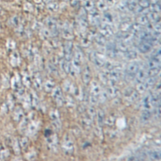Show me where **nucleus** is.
Returning <instances> with one entry per match:
<instances>
[{
  "label": "nucleus",
  "instance_id": "f257e3e1",
  "mask_svg": "<svg viewBox=\"0 0 161 161\" xmlns=\"http://www.w3.org/2000/svg\"><path fill=\"white\" fill-rule=\"evenodd\" d=\"M45 25L50 36H57L58 34V26L57 20L52 17H48L45 20Z\"/></svg>",
  "mask_w": 161,
  "mask_h": 161
},
{
  "label": "nucleus",
  "instance_id": "f03ea898",
  "mask_svg": "<svg viewBox=\"0 0 161 161\" xmlns=\"http://www.w3.org/2000/svg\"><path fill=\"white\" fill-rule=\"evenodd\" d=\"M46 136H47V142L50 149L53 152L57 151L58 140V137L56 135H55V134L50 133L48 134V136L46 135Z\"/></svg>",
  "mask_w": 161,
  "mask_h": 161
},
{
  "label": "nucleus",
  "instance_id": "7ed1b4c3",
  "mask_svg": "<svg viewBox=\"0 0 161 161\" xmlns=\"http://www.w3.org/2000/svg\"><path fill=\"white\" fill-rule=\"evenodd\" d=\"M62 147L64 152L66 154H71L73 152L74 150L73 142L72 141L71 137L68 135L65 136L62 142Z\"/></svg>",
  "mask_w": 161,
  "mask_h": 161
},
{
  "label": "nucleus",
  "instance_id": "20e7f679",
  "mask_svg": "<svg viewBox=\"0 0 161 161\" xmlns=\"http://www.w3.org/2000/svg\"><path fill=\"white\" fill-rule=\"evenodd\" d=\"M50 117L52 120L53 127L56 130H59L61 128V122L58 112L56 110H53L50 113Z\"/></svg>",
  "mask_w": 161,
  "mask_h": 161
},
{
  "label": "nucleus",
  "instance_id": "39448f33",
  "mask_svg": "<svg viewBox=\"0 0 161 161\" xmlns=\"http://www.w3.org/2000/svg\"><path fill=\"white\" fill-rule=\"evenodd\" d=\"M52 96L53 99L55 100L57 104L59 106H61L64 103V98L62 93L61 89L58 86L55 88H53L52 92Z\"/></svg>",
  "mask_w": 161,
  "mask_h": 161
},
{
  "label": "nucleus",
  "instance_id": "423d86ee",
  "mask_svg": "<svg viewBox=\"0 0 161 161\" xmlns=\"http://www.w3.org/2000/svg\"><path fill=\"white\" fill-rule=\"evenodd\" d=\"M139 70V66L136 62H132L128 65L126 72V76L129 77L136 76V74Z\"/></svg>",
  "mask_w": 161,
  "mask_h": 161
},
{
  "label": "nucleus",
  "instance_id": "0eeeda50",
  "mask_svg": "<svg viewBox=\"0 0 161 161\" xmlns=\"http://www.w3.org/2000/svg\"><path fill=\"white\" fill-rule=\"evenodd\" d=\"M99 32L101 35L104 36L105 37H110L113 34L112 29L109 24L103 23L99 26Z\"/></svg>",
  "mask_w": 161,
  "mask_h": 161
},
{
  "label": "nucleus",
  "instance_id": "6e6552de",
  "mask_svg": "<svg viewBox=\"0 0 161 161\" xmlns=\"http://www.w3.org/2000/svg\"><path fill=\"white\" fill-rule=\"evenodd\" d=\"M64 52L65 59L69 61L72 58V43L71 41H67L65 43Z\"/></svg>",
  "mask_w": 161,
  "mask_h": 161
},
{
  "label": "nucleus",
  "instance_id": "1a4fd4ad",
  "mask_svg": "<svg viewBox=\"0 0 161 161\" xmlns=\"http://www.w3.org/2000/svg\"><path fill=\"white\" fill-rule=\"evenodd\" d=\"M152 48V42L150 40H144L139 45L140 52L142 53H147Z\"/></svg>",
  "mask_w": 161,
  "mask_h": 161
},
{
  "label": "nucleus",
  "instance_id": "9d476101",
  "mask_svg": "<svg viewBox=\"0 0 161 161\" xmlns=\"http://www.w3.org/2000/svg\"><path fill=\"white\" fill-rule=\"evenodd\" d=\"M39 128V123L35 121H32L27 127V134L29 136H33L36 133Z\"/></svg>",
  "mask_w": 161,
  "mask_h": 161
},
{
  "label": "nucleus",
  "instance_id": "9b49d317",
  "mask_svg": "<svg viewBox=\"0 0 161 161\" xmlns=\"http://www.w3.org/2000/svg\"><path fill=\"white\" fill-rule=\"evenodd\" d=\"M100 92H101V90H100V87H99L98 83L96 81V80H94V81H93L91 83V95L90 96H96V97L99 98Z\"/></svg>",
  "mask_w": 161,
  "mask_h": 161
},
{
  "label": "nucleus",
  "instance_id": "f8f14e48",
  "mask_svg": "<svg viewBox=\"0 0 161 161\" xmlns=\"http://www.w3.org/2000/svg\"><path fill=\"white\" fill-rule=\"evenodd\" d=\"M91 74L90 67L88 66H86L83 73V80L84 83L86 85H88L91 81Z\"/></svg>",
  "mask_w": 161,
  "mask_h": 161
},
{
  "label": "nucleus",
  "instance_id": "ddd939ff",
  "mask_svg": "<svg viewBox=\"0 0 161 161\" xmlns=\"http://www.w3.org/2000/svg\"><path fill=\"white\" fill-rule=\"evenodd\" d=\"M147 77H148L147 72V71H144V70H140V71L139 70V71L136 75V79L138 83H141L144 82Z\"/></svg>",
  "mask_w": 161,
  "mask_h": 161
},
{
  "label": "nucleus",
  "instance_id": "4468645a",
  "mask_svg": "<svg viewBox=\"0 0 161 161\" xmlns=\"http://www.w3.org/2000/svg\"><path fill=\"white\" fill-rule=\"evenodd\" d=\"M33 80L34 83L35 85V87L38 90H40L42 88V78L39 72H35L33 76Z\"/></svg>",
  "mask_w": 161,
  "mask_h": 161
},
{
  "label": "nucleus",
  "instance_id": "2eb2a0df",
  "mask_svg": "<svg viewBox=\"0 0 161 161\" xmlns=\"http://www.w3.org/2000/svg\"><path fill=\"white\" fill-rule=\"evenodd\" d=\"M62 35L65 39L67 40H71L73 39L74 35L72 32L68 25L64 26V27L62 29Z\"/></svg>",
  "mask_w": 161,
  "mask_h": 161
},
{
  "label": "nucleus",
  "instance_id": "dca6fc26",
  "mask_svg": "<svg viewBox=\"0 0 161 161\" xmlns=\"http://www.w3.org/2000/svg\"><path fill=\"white\" fill-rule=\"evenodd\" d=\"M137 93L133 90L129 89L128 91H126L125 96L127 100L130 101H133L137 98Z\"/></svg>",
  "mask_w": 161,
  "mask_h": 161
},
{
  "label": "nucleus",
  "instance_id": "f3484780",
  "mask_svg": "<svg viewBox=\"0 0 161 161\" xmlns=\"http://www.w3.org/2000/svg\"><path fill=\"white\" fill-rule=\"evenodd\" d=\"M91 59L92 61L96 66H98L99 67H101L104 65V61L101 58H100L99 56H98L96 52L92 53V54L91 56Z\"/></svg>",
  "mask_w": 161,
  "mask_h": 161
},
{
  "label": "nucleus",
  "instance_id": "a211bd4d",
  "mask_svg": "<svg viewBox=\"0 0 161 161\" xmlns=\"http://www.w3.org/2000/svg\"><path fill=\"white\" fill-rule=\"evenodd\" d=\"M23 117V112L20 107H16L13 113V119L16 122H20Z\"/></svg>",
  "mask_w": 161,
  "mask_h": 161
},
{
  "label": "nucleus",
  "instance_id": "6ab92c4d",
  "mask_svg": "<svg viewBox=\"0 0 161 161\" xmlns=\"http://www.w3.org/2000/svg\"><path fill=\"white\" fill-rule=\"evenodd\" d=\"M11 63L14 67L18 66L20 64V57L16 51H15L11 56Z\"/></svg>",
  "mask_w": 161,
  "mask_h": 161
},
{
  "label": "nucleus",
  "instance_id": "aec40b11",
  "mask_svg": "<svg viewBox=\"0 0 161 161\" xmlns=\"http://www.w3.org/2000/svg\"><path fill=\"white\" fill-rule=\"evenodd\" d=\"M97 7L100 11L105 12L108 9V4L105 0H98L97 2Z\"/></svg>",
  "mask_w": 161,
  "mask_h": 161
},
{
  "label": "nucleus",
  "instance_id": "412c9836",
  "mask_svg": "<svg viewBox=\"0 0 161 161\" xmlns=\"http://www.w3.org/2000/svg\"><path fill=\"white\" fill-rule=\"evenodd\" d=\"M153 106L152 103V99H151V95L147 96L145 98V99L143 100V106L144 107L145 110H150Z\"/></svg>",
  "mask_w": 161,
  "mask_h": 161
},
{
  "label": "nucleus",
  "instance_id": "4be33fe9",
  "mask_svg": "<svg viewBox=\"0 0 161 161\" xmlns=\"http://www.w3.org/2000/svg\"><path fill=\"white\" fill-rule=\"evenodd\" d=\"M85 8L90 13L96 11L95 9L94 3L91 1V0H87L86 3L85 4Z\"/></svg>",
  "mask_w": 161,
  "mask_h": 161
},
{
  "label": "nucleus",
  "instance_id": "5701e85b",
  "mask_svg": "<svg viewBox=\"0 0 161 161\" xmlns=\"http://www.w3.org/2000/svg\"><path fill=\"white\" fill-rule=\"evenodd\" d=\"M99 14L97 13V12H94L90 13V21L92 25H96L99 22Z\"/></svg>",
  "mask_w": 161,
  "mask_h": 161
},
{
  "label": "nucleus",
  "instance_id": "b1692460",
  "mask_svg": "<svg viewBox=\"0 0 161 161\" xmlns=\"http://www.w3.org/2000/svg\"><path fill=\"white\" fill-rule=\"evenodd\" d=\"M149 21H152L153 23H155V22H157L159 21V20L160 19V17L158 15L157 13H155V12H150L147 15Z\"/></svg>",
  "mask_w": 161,
  "mask_h": 161
},
{
  "label": "nucleus",
  "instance_id": "393cba45",
  "mask_svg": "<svg viewBox=\"0 0 161 161\" xmlns=\"http://www.w3.org/2000/svg\"><path fill=\"white\" fill-rule=\"evenodd\" d=\"M120 76V72L118 69H113L110 72V79L112 81H117Z\"/></svg>",
  "mask_w": 161,
  "mask_h": 161
},
{
  "label": "nucleus",
  "instance_id": "a878e982",
  "mask_svg": "<svg viewBox=\"0 0 161 161\" xmlns=\"http://www.w3.org/2000/svg\"><path fill=\"white\" fill-rule=\"evenodd\" d=\"M160 71V69L159 67H155L152 68H150L149 70L147 71L148 77H154L157 76Z\"/></svg>",
  "mask_w": 161,
  "mask_h": 161
},
{
  "label": "nucleus",
  "instance_id": "bb28decb",
  "mask_svg": "<svg viewBox=\"0 0 161 161\" xmlns=\"http://www.w3.org/2000/svg\"><path fill=\"white\" fill-rule=\"evenodd\" d=\"M54 83H53V81H52V80H47L44 85L45 90L47 92L52 91L53 90V88H54Z\"/></svg>",
  "mask_w": 161,
  "mask_h": 161
},
{
  "label": "nucleus",
  "instance_id": "cd10ccee",
  "mask_svg": "<svg viewBox=\"0 0 161 161\" xmlns=\"http://www.w3.org/2000/svg\"><path fill=\"white\" fill-rule=\"evenodd\" d=\"M61 65H62V69L67 73H69L71 71V64L69 63V61H67V60H64V61H62V63H61Z\"/></svg>",
  "mask_w": 161,
  "mask_h": 161
},
{
  "label": "nucleus",
  "instance_id": "c85d7f7f",
  "mask_svg": "<svg viewBox=\"0 0 161 161\" xmlns=\"http://www.w3.org/2000/svg\"><path fill=\"white\" fill-rule=\"evenodd\" d=\"M119 93V91L115 87H111L108 89V91H107V94L111 98H115L117 96L118 94Z\"/></svg>",
  "mask_w": 161,
  "mask_h": 161
},
{
  "label": "nucleus",
  "instance_id": "c756f323",
  "mask_svg": "<svg viewBox=\"0 0 161 161\" xmlns=\"http://www.w3.org/2000/svg\"><path fill=\"white\" fill-rule=\"evenodd\" d=\"M131 26H132V25L130 22L125 21L121 24L120 29L123 32H127V31L131 30Z\"/></svg>",
  "mask_w": 161,
  "mask_h": 161
},
{
  "label": "nucleus",
  "instance_id": "7c9ffc66",
  "mask_svg": "<svg viewBox=\"0 0 161 161\" xmlns=\"http://www.w3.org/2000/svg\"><path fill=\"white\" fill-rule=\"evenodd\" d=\"M47 8L50 12H57L59 10V4L56 3V2H51V3H49L48 4Z\"/></svg>",
  "mask_w": 161,
  "mask_h": 161
},
{
  "label": "nucleus",
  "instance_id": "2f4dec72",
  "mask_svg": "<svg viewBox=\"0 0 161 161\" xmlns=\"http://www.w3.org/2000/svg\"><path fill=\"white\" fill-rule=\"evenodd\" d=\"M137 23L140 25H147L149 23V20L147 16L142 15L137 18Z\"/></svg>",
  "mask_w": 161,
  "mask_h": 161
},
{
  "label": "nucleus",
  "instance_id": "473e14b6",
  "mask_svg": "<svg viewBox=\"0 0 161 161\" xmlns=\"http://www.w3.org/2000/svg\"><path fill=\"white\" fill-rule=\"evenodd\" d=\"M103 20L105 23L110 24L113 22V16L110 13H106L103 16Z\"/></svg>",
  "mask_w": 161,
  "mask_h": 161
},
{
  "label": "nucleus",
  "instance_id": "72a5a7b5",
  "mask_svg": "<svg viewBox=\"0 0 161 161\" xmlns=\"http://www.w3.org/2000/svg\"><path fill=\"white\" fill-rule=\"evenodd\" d=\"M151 117V112L150 110H145L144 112L142 115V121L144 122H147Z\"/></svg>",
  "mask_w": 161,
  "mask_h": 161
},
{
  "label": "nucleus",
  "instance_id": "f704fd0d",
  "mask_svg": "<svg viewBox=\"0 0 161 161\" xmlns=\"http://www.w3.org/2000/svg\"><path fill=\"white\" fill-rule=\"evenodd\" d=\"M128 9H129L130 10L133 11L136 10L137 8V4L136 2V1H133V0H130V1L128 2V3H126Z\"/></svg>",
  "mask_w": 161,
  "mask_h": 161
},
{
  "label": "nucleus",
  "instance_id": "c9c22d12",
  "mask_svg": "<svg viewBox=\"0 0 161 161\" xmlns=\"http://www.w3.org/2000/svg\"><path fill=\"white\" fill-rule=\"evenodd\" d=\"M139 5L142 8H147L150 7V2H149V0H139Z\"/></svg>",
  "mask_w": 161,
  "mask_h": 161
},
{
  "label": "nucleus",
  "instance_id": "e433bc0d",
  "mask_svg": "<svg viewBox=\"0 0 161 161\" xmlns=\"http://www.w3.org/2000/svg\"><path fill=\"white\" fill-rule=\"evenodd\" d=\"M95 40L96 41V42L100 45H104L106 42V40L104 36H103V35L100 34V35H98L96 38Z\"/></svg>",
  "mask_w": 161,
  "mask_h": 161
},
{
  "label": "nucleus",
  "instance_id": "4c0bfd02",
  "mask_svg": "<svg viewBox=\"0 0 161 161\" xmlns=\"http://www.w3.org/2000/svg\"><path fill=\"white\" fill-rule=\"evenodd\" d=\"M150 6V10L153 12L159 13L161 10V6L157 3H154Z\"/></svg>",
  "mask_w": 161,
  "mask_h": 161
},
{
  "label": "nucleus",
  "instance_id": "58836bf2",
  "mask_svg": "<svg viewBox=\"0 0 161 161\" xmlns=\"http://www.w3.org/2000/svg\"><path fill=\"white\" fill-rule=\"evenodd\" d=\"M104 118V113L103 110H99L98 112V122L99 124L101 125L103 123Z\"/></svg>",
  "mask_w": 161,
  "mask_h": 161
},
{
  "label": "nucleus",
  "instance_id": "ea45409f",
  "mask_svg": "<svg viewBox=\"0 0 161 161\" xmlns=\"http://www.w3.org/2000/svg\"><path fill=\"white\" fill-rule=\"evenodd\" d=\"M9 155V152L8 150L6 149H0V160H4L6 159Z\"/></svg>",
  "mask_w": 161,
  "mask_h": 161
},
{
  "label": "nucleus",
  "instance_id": "a19ab883",
  "mask_svg": "<svg viewBox=\"0 0 161 161\" xmlns=\"http://www.w3.org/2000/svg\"><path fill=\"white\" fill-rule=\"evenodd\" d=\"M29 126V120L27 118H25L21 123L20 124V128L21 131H24L25 130L26 128H27Z\"/></svg>",
  "mask_w": 161,
  "mask_h": 161
},
{
  "label": "nucleus",
  "instance_id": "79ce46f5",
  "mask_svg": "<svg viewBox=\"0 0 161 161\" xmlns=\"http://www.w3.org/2000/svg\"><path fill=\"white\" fill-rule=\"evenodd\" d=\"M126 57L130 59H135L137 58V53L136 52L133 51V50H130V51H127L126 53Z\"/></svg>",
  "mask_w": 161,
  "mask_h": 161
},
{
  "label": "nucleus",
  "instance_id": "37998d69",
  "mask_svg": "<svg viewBox=\"0 0 161 161\" xmlns=\"http://www.w3.org/2000/svg\"><path fill=\"white\" fill-rule=\"evenodd\" d=\"M28 144H29V141H28V139L26 137H24L21 140V146L23 150L26 149L28 147Z\"/></svg>",
  "mask_w": 161,
  "mask_h": 161
},
{
  "label": "nucleus",
  "instance_id": "c03bdc74",
  "mask_svg": "<svg viewBox=\"0 0 161 161\" xmlns=\"http://www.w3.org/2000/svg\"><path fill=\"white\" fill-rule=\"evenodd\" d=\"M150 157L155 160H161V151L151 153Z\"/></svg>",
  "mask_w": 161,
  "mask_h": 161
},
{
  "label": "nucleus",
  "instance_id": "a18cd8bd",
  "mask_svg": "<svg viewBox=\"0 0 161 161\" xmlns=\"http://www.w3.org/2000/svg\"><path fill=\"white\" fill-rule=\"evenodd\" d=\"M23 83L27 87H29L30 85V79L27 74H25L23 76Z\"/></svg>",
  "mask_w": 161,
  "mask_h": 161
},
{
  "label": "nucleus",
  "instance_id": "49530a36",
  "mask_svg": "<svg viewBox=\"0 0 161 161\" xmlns=\"http://www.w3.org/2000/svg\"><path fill=\"white\" fill-rule=\"evenodd\" d=\"M31 98L29 96H27L25 99L24 106L25 108H29L30 107V103H31Z\"/></svg>",
  "mask_w": 161,
  "mask_h": 161
},
{
  "label": "nucleus",
  "instance_id": "de8ad7c7",
  "mask_svg": "<svg viewBox=\"0 0 161 161\" xmlns=\"http://www.w3.org/2000/svg\"><path fill=\"white\" fill-rule=\"evenodd\" d=\"M13 149L15 151V153L16 154H19L20 152V146H19V144L18 142L16 140L14 142L13 144Z\"/></svg>",
  "mask_w": 161,
  "mask_h": 161
},
{
  "label": "nucleus",
  "instance_id": "09e8293b",
  "mask_svg": "<svg viewBox=\"0 0 161 161\" xmlns=\"http://www.w3.org/2000/svg\"><path fill=\"white\" fill-rule=\"evenodd\" d=\"M32 104L34 106H37L39 101V98L37 96V94L34 93L33 94V98H32Z\"/></svg>",
  "mask_w": 161,
  "mask_h": 161
},
{
  "label": "nucleus",
  "instance_id": "8fccbe9b",
  "mask_svg": "<svg viewBox=\"0 0 161 161\" xmlns=\"http://www.w3.org/2000/svg\"><path fill=\"white\" fill-rule=\"evenodd\" d=\"M91 40L89 38V37H85V39H83L82 44H83V45H84L86 47V46H89V45L91 44Z\"/></svg>",
  "mask_w": 161,
  "mask_h": 161
},
{
  "label": "nucleus",
  "instance_id": "3c124183",
  "mask_svg": "<svg viewBox=\"0 0 161 161\" xmlns=\"http://www.w3.org/2000/svg\"><path fill=\"white\" fill-rule=\"evenodd\" d=\"M118 7L119 8V9L122 11H125L126 9H128V7H127V5L126 4H125V3H120L118 5Z\"/></svg>",
  "mask_w": 161,
  "mask_h": 161
},
{
  "label": "nucleus",
  "instance_id": "603ef678",
  "mask_svg": "<svg viewBox=\"0 0 161 161\" xmlns=\"http://www.w3.org/2000/svg\"><path fill=\"white\" fill-rule=\"evenodd\" d=\"M155 115L159 118L161 117V104H160L159 105V106L157 107V108L155 112Z\"/></svg>",
  "mask_w": 161,
  "mask_h": 161
},
{
  "label": "nucleus",
  "instance_id": "864d4df0",
  "mask_svg": "<svg viewBox=\"0 0 161 161\" xmlns=\"http://www.w3.org/2000/svg\"><path fill=\"white\" fill-rule=\"evenodd\" d=\"M12 23L15 26H18L19 25V19L18 16H14L12 19Z\"/></svg>",
  "mask_w": 161,
  "mask_h": 161
},
{
  "label": "nucleus",
  "instance_id": "5fc2aeb1",
  "mask_svg": "<svg viewBox=\"0 0 161 161\" xmlns=\"http://www.w3.org/2000/svg\"><path fill=\"white\" fill-rule=\"evenodd\" d=\"M88 113H89V115L90 117H91L92 118H93L94 117H95V111H94V108H90L89 109V111H88Z\"/></svg>",
  "mask_w": 161,
  "mask_h": 161
},
{
  "label": "nucleus",
  "instance_id": "6e6d98bb",
  "mask_svg": "<svg viewBox=\"0 0 161 161\" xmlns=\"http://www.w3.org/2000/svg\"><path fill=\"white\" fill-rule=\"evenodd\" d=\"M115 118L114 117H109V118H108V120H107L106 123L107 124H109V125H113L114 123V122H113L112 121L115 122Z\"/></svg>",
  "mask_w": 161,
  "mask_h": 161
},
{
  "label": "nucleus",
  "instance_id": "4d7b16f0",
  "mask_svg": "<svg viewBox=\"0 0 161 161\" xmlns=\"http://www.w3.org/2000/svg\"><path fill=\"white\" fill-rule=\"evenodd\" d=\"M27 157H28V159L29 160H33L35 159V154L34 152H32V153H30L28 155H27Z\"/></svg>",
  "mask_w": 161,
  "mask_h": 161
},
{
  "label": "nucleus",
  "instance_id": "13d9d810",
  "mask_svg": "<svg viewBox=\"0 0 161 161\" xmlns=\"http://www.w3.org/2000/svg\"><path fill=\"white\" fill-rule=\"evenodd\" d=\"M79 4V0H71V5L72 7H76Z\"/></svg>",
  "mask_w": 161,
  "mask_h": 161
},
{
  "label": "nucleus",
  "instance_id": "bf43d9fd",
  "mask_svg": "<svg viewBox=\"0 0 161 161\" xmlns=\"http://www.w3.org/2000/svg\"><path fill=\"white\" fill-rule=\"evenodd\" d=\"M105 1L108 3V4L109 5V4H112V3H113V0H105Z\"/></svg>",
  "mask_w": 161,
  "mask_h": 161
},
{
  "label": "nucleus",
  "instance_id": "052dcab7",
  "mask_svg": "<svg viewBox=\"0 0 161 161\" xmlns=\"http://www.w3.org/2000/svg\"><path fill=\"white\" fill-rule=\"evenodd\" d=\"M65 1H67V0H65Z\"/></svg>",
  "mask_w": 161,
  "mask_h": 161
},
{
  "label": "nucleus",
  "instance_id": "680f3d73",
  "mask_svg": "<svg viewBox=\"0 0 161 161\" xmlns=\"http://www.w3.org/2000/svg\"><path fill=\"white\" fill-rule=\"evenodd\" d=\"M138 1H139V0H138Z\"/></svg>",
  "mask_w": 161,
  "mask_h": 161
}]
</instances>
